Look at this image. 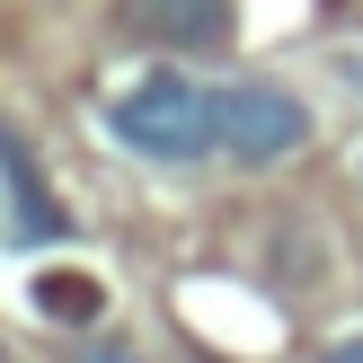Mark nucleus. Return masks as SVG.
Listing matches in <instances>:
<instances>
[{
  "label": "nucleus",
  "mask_w": 363,
  "mask_h": 363,
  "mask_svg": "<svg viewBox=\"0 0 363 363\" xmlns=\"http://www.w3.org/2000/svg\"><path fill=\"white\" fill-rule=\"evenodd\" d=\"M106 133L133 160H160V169H186V160L222 151V116H213V80L195 71H142L124 98H106Z\"/></svg>",
  "instance_id": "obj_1"
},
{
  "label": "nucleus",
  "mask_w": 363,
  "mask_h": 363,
  "mask_svg": "<svg viewBox=\"0 0 363 363\" xmlns=\"http://www.w3.org/2000/svg\"><path fill=\"white\" fill-rule=\"evenodd\" d=\"M213 116H222V151L240 169H275V160L311 151V106L284 80H213Z\"/></svg>",
  "instance_id": "obj_2"
},
{
  "label": "nucleus",
  "mask_w": 363,
  "mask_h": 363,
  "mask_svg": "<svg viewBox=\"0 0 363 363\" xmlns=\"http://www.w3.org/2000/svg\"><path fill=\"white\" fill-rule=\"evenodd\" d=\"M0 186H9V248H18V257L71 240V213L53 204V186H45V169H35V142L27 133H0Z\"/></svg>",
  "instance_id": "obj_3"
},
{
  "label": "nucleus",
  "mask_w": 363,
  "mask_h": 363,
  "mask_svg": "<svg viewBox=\"0 0 363 363\" xmlns=\"http://www.w3.org/2000/svg\"><path fill=\"white\" fill-rule=\"evenodd\" d=\"M124 27L169 53H222L230 45V0H124Z\"/></svg>",
  "instance_id": "obj_4"
},
{
  "label": "nucleus",
  "mask_w": 363,
  "mask_h": 363,
  "mask_svg": "<svg viewBox=\"0 0 363 363\" xmlns=\"http://www.w3.org/2000/svg\"><path fill=\"white\" fill-rule=\"evenodd\" d=\"M27 301H35L45 319H62V328H89V319L106 311V293H98L89 275H35V284H27Z\"/></svg>",
  "instance_id": "obj_5"
},
{
  "label": "nucleus",
  "mask_w": 363,
  "mask_h": 363,
  "mask_svg": "<svg viewBox=\"0 0 363 363\" xmlns=\"http://www.w3.org/2000/svg\"><path fill=\"white\" fill-rule=\"evenodd\" d=\"M71 363H142V354L124 346V337H80V354H71Z\"/></svg>",
  "instance_id": "obj_6"
},
{
  "label": "nucleus",
  "mask_w": 363,
  "mask_h": 363,
  "mask_svg": "<svg viewBox=\"0 0 363 363\" xmlns=\"http://www.w3.org/2000/svg\"><path fill=\"white\" fill-rule=\"evenodd\" d=\"M319 363H363V337H337V346L319 354Z\"/></svg>",
  "instance_id": "obj_7"
}]
</instances>
